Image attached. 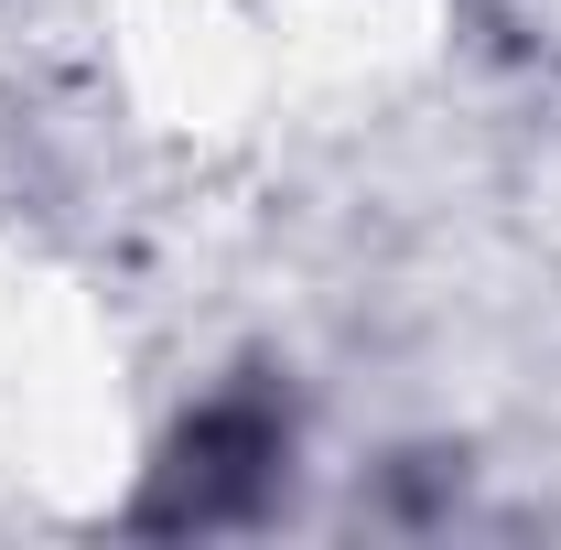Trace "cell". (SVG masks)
I'll use <instances>...</instances> for the list:
<instances>
[{
	"label": "cell",
	"mask_w": 561,
	"mask_h": 550,
	"mask_svg": "<svg viewBox=\"0 0 561 550\" xmlns=\"http://www.w3.org/2000/svg\"><path fill=\"white\" fill-rule=\"evenodd\" d=\"M280 465V421L260 400H227L184 432V465H173V496H162V518H227L249 485Z\"/></svg>",
	"instance_id": "6da1fadb"
}]
</instances>
